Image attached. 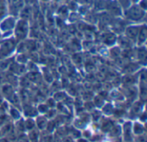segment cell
Here are the masks:
<instances>
[{
	"label": "cell",
	"instance_id": "obj_1",
	"mask_svg": "<svg viewBox=\"0 0 147 142\" xmlns=\"http://www.w3.org/2000/svg\"><path fill=\"white\" fill-rule=\"evenodd\" d=\"M145 16V10L140 5H133L128 7L126 11V16L130 20L139 21Z\"/></svg>",
	"mask_w": 147,
	"mask_h": 142
},
{
	"label": "cell",
	"instance_id": "obj_2",
	"mask_svg": "<svg viewBox=\"0 0 147 142\" xmlns=\"http://www.w3.org/2000/svg\"><path fill=\"white\" fill-rule=\"evenodd\" d=\"M15 29H16V35L19 39L24 38L28 32V24L27 20L22 19L16 22L15 25Z\"/></svg>",
	"mask_w": 147,
	"mask_h": 142
},
{
	"label": "cell",
	"instance_id": "obj_3",
	"mask_svg": "<svg viewBox=\"0 0 147 142\" xmlns=\"http://www.w3.org/2000/svg\"><path fill=\"white\" fill-rule=\"evenodd\" d=\"M16 22V21L13 16L6 17L3 20H2V22H0V29L3 32L9 31L15 28Z\"/></svg>",
	"mask_w": 147,
	"mask_h": 142
},
{
	"label": "cell",
	"instance_id": "obj_4",
	"mask_svg": "<svg viewBox=\"0 0 147 142\" xmlns=\"http://www.w3.org/2000/svg\"><path fill=\"white\" fill-rule=\"evenodd\" d=\"M140 28L137 26H129L126 28V35L129 38H135L138 36Z\"/></svg>",
	"mask_w": 147,
	"mask_h": 142
},
{
	"label": "cell",
	"instance_id": "obj_5",
	"mask_svg": "<svg viewBox=\"0 0 147 142\" xmlns=\"http://www.w3.org/2000/svg\"><path fill=\"white\" fill-rule=\"evenodd\" d=\"M146 34H147V31H146V26L141 27V28H140V30H139V34H138V36H139V38H140V42H144V41H146Z\"/></svg>",
	"mask_w": 147,
	"mask_h": 142
},
{
	"label": "cell",
	"instance_id": "obj_6",
	"mask_svg": "<svg viewBox=\"0 0 147 142\" xmlns=\"http://www.w3.org/2000/svg\"><path fill=\"white\" fill-rule=\"evenodd\" d=\"M45 1H46V0H45Z\"/></svg>",
	"mask_w": 147,
	"mask_h": 142
}]
</instances>
